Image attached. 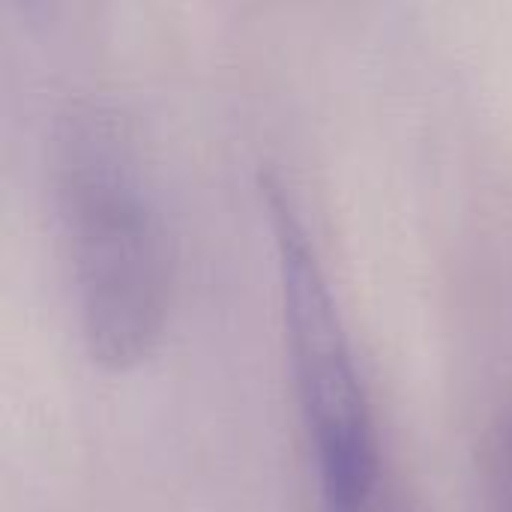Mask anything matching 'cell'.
Segmentation results:
<instances>
[{
  "instance_id": "obj_1",
  "label": "cell",
  "mask_w": 512,
  "mask_h": 512,
  "mask_svg": "<svg viewBox=\"0 0 512 512\" xmlns=\"http://www.w3.org/2000/svg\"><path fill=\"white\" fill-rule=\"evenodd\" d=\"M54 198L84 348L105 372L138 369L168 327L174 252L117 114L75 105L60 117Z\"/></svg>"
},
{
  "instance_id": "obj_2",
  "label": "cell",
  "mask_w": 512,
  "mask_h": 512,
  "mask_svg": "<svg viewBox=\"0 0 512 512\" xmlns=\"http://www.w3.org/2000/svg\"><path fill=\"white\" fill-rule=\"evenodd\" d=\"M261 195L276 240L285 345L318 495L327 512H372L381 441L342 312L282 180L261 177Z\"/></svg>"
},
{
  "instance_id": "obj_3",
  "label": "cell",
  "mask_w": 512,
  "mask_h": 512,
  "mask_svg": "<svg viewBox=\"0 0 512 512\" xmlns=\"http://www.w3.org/2000/svg\"><path fill=\"white\" fill-rule=\"evenodd\" d=\"M507 462H510V498H512V441H510V456H507Z\"/></svg>"
}]
</instances>
